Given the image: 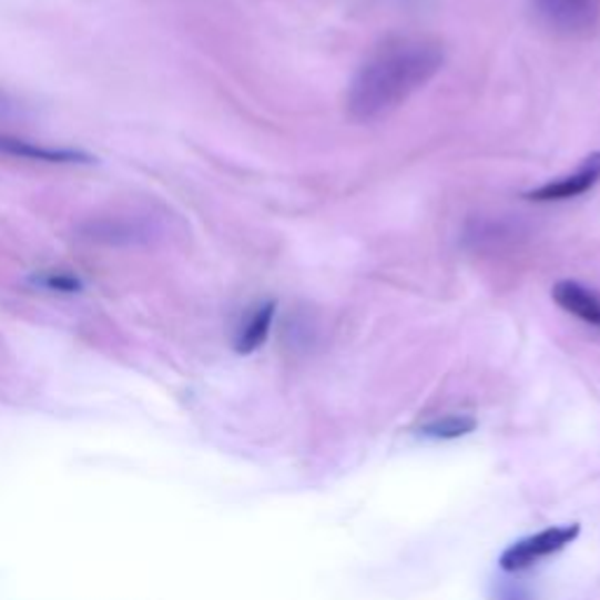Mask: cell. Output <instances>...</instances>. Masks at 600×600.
Segmentation results:
<instances>
[{"instance_id": "obj_1", "label": "cell", "mask_w": 600, "mask_h": 600, "mask_svg": "<svg viewBox=\"0 0 600 600\" xmlns=\"http://www.w3.org/2000/svg\"><path fill=\"white\" fill-rule=\"evenodd\" d=\"M444 67V50L429 38H397L370 54L347 90V113L374 122L397 111Z\"/></svg>"}, {"instance_id": "obj_2", "label": "cell", "mask_w": 600, "mask_h": 600, "mask_svg": "<svg viewBox=\"0 0 600 600\" xmlns=\"http://www.w3.org/2000/svg\"><path fill=\"white\" fill-rule=\"evenodd\" d=\"M579 532H582L579 523H568V526H553L535 535H528L523 537V540L509 545L502 551L500 568L505 572H519V570L532 568L535 563H540L545 561V558L570 547L579 537Z\"/></svg>"}, {"instance_id": "obj_3", "label": "cell", "mask_w": 600, "mask_h": 600, "mask_svg": "<svg viewBox=\"0 0 600 600\" xmlns=\"http://www.w3.org/2000/svg\"><path fill=\"white\" fill-rule=\"evenodd\" d=\"M540 22L561 35H587L600 19V0H530Z\"/></svg>"}, {"instance_id": "obj_4", "label": "cell", "mask_w": 600, "mask_h": 600, "mask_svg": "<svg viewBox=\"0 0 600 600\" xmlns=\"http://www.w3.org/2000/svg\"><path fill=\"white\" fill-rule=\"evenodd\" d=\"M600 181V153H591L589 157L582 160L579 167L556 181H549L540 189H535L526 193V200L530 202H568L579 195L589 193L593 185Z\"/></svg>"}, {"instance_id": "obj_5", "label": "cell", "mask_w": 600, "mask_h": 600, "mask_svg": "<svg viewBox=\"0 0 600 600\" xmlns=\"http://www.w3.org/2000/svg\"><path fill=\"white\" fill-rule=\"evenodd\" d=\"M551 298L568 315L600 328V292H596V288L577 279H561L553 284Z\"/></svg>"}, {"instance_id": "obj_6", "label": "cell", "mask_w": 600, "mask_h": 600, "mask_svg": "<svg viewBox=\"0 0 600 600\" xmlns=\"http://www.w3.org/2000/svg\"><path fill=\"white\" fill-rule=\"evenodd\" d=\"M0 153L19 157V160L48 162V164H80V162H90L92 160L90 155H85L82 151L40 146V143H35V141L19 139V136H6V134H0Z\"/></svg>"}, {"instance_id": "obj_7", "label": "cell", "mask_w": 600, "mask_h": 600, "mask_svg": "<svg viewBox=\"0 0 600 600\" xmlns=\"http://www.w3.org/2000/svg\"><path fill=\"white\" fill-rule=\"evenodd\" d=\"M275 309H277L275 301H265L244 317L235 338V349L240 352V355H252V352L263 347L267 336H271Z\"/></svg>"}, {"instance_id": "obj_8", "label": "cell", "mask_w": 600, "mask_h": 600, "mask_svg": "<svg viewBox=\"0 0 600 600\" xmlns=\"http://www.w3.org/2000/svg\"><path fill=\"white\" fill-rule=\"evenodd\" d=\"M476 429V420L471 416H444L420 427V437L437 441H455L462 439Z\"/></svg>"}, {"instance_id": "obj_9", "label": "cell", "mask_w": 600, "mask_h": 600, "mask_svg": "<svg viewBox=\"0 0 600 600\" xmlns=\"http://www.w3.org/2000/svg\"><path fill=\"white\" fill-rule=\"evenodd\" d=\"M35 282L40 286L50 288V292H64V294H73L80 288V279L71 273H64V271H52V273H45L43 277H35Z\"/></svg>"}]
</instances>
